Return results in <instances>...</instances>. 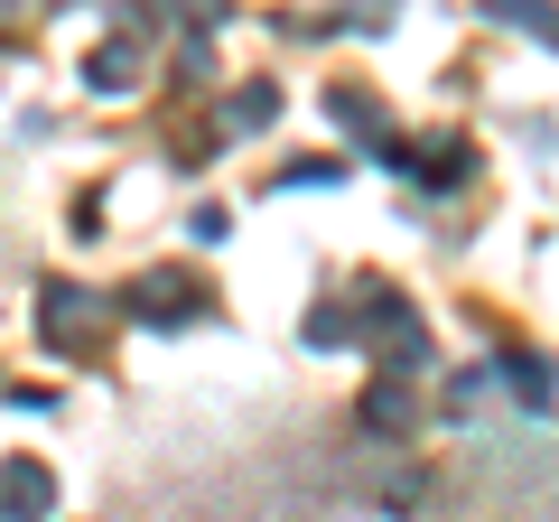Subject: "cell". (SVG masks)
<instances>
[{"mask_svg": "<svg viewBox=\"0 0 559 522\" xmlns=\"http://www.w3.org/2000/svg\"><path fill=\"white\" fill-rule=\"evenodd\" d=\"M112 318V299H94V289H38V336L57 345V355H84V345H94V327Z\"/></svg>", "mask_w": 559, "mask_h": 522, "instance_id": "1", "label": "cell"}, {"mask_svg": "<svg viewBox=\"0 0 559 522\" xmlns=\"http://www.w3.org/2000/svg\"><path fill=\"white\" fill-rule=\"evenodd\" d=\"M47 503H57V485H47L38 458H10V466H0V522H47Z\"/></svg>", "mask_w": 559, "mask_h": 522, "instance_id": "2", "label": "cell"}, {"mask_svg": "<svg viewBox=\"0 0 559 522\" xmlns=\"http://www.w3.org/2000/svg\"><path fill=\"white\" fill-rule=\"evenodd\" d=\"M197 299H205V289H197V281H178V271H150V281L131 289V308H140V318H159V327L197 318Z\"/></svg>", "mask_w": 559, "mask_h": 522, "instance_id": "3", "label": "cell"}, {"mask_svg": "<svg viewBox=\"0 0 559 522\" xmlns=\"http://www.w3.org/2000/svg\"><path fill=\"white\" fill-rule=\"evenodd\" d=\"M485 10H495V20H513V28H532L540 47H559V20L540 10V0H485Z\"/></svg>", "mask_w": 559, "mask_h": 522, "instance_id": "4", "label": "cell"}, {"mask_svg": "<svg viewBox=\"0 0 559 522\" xmlns=\"http://www.w3.org/2000/svg\"><path fill=\"white\" fill-rule=\"evenodd\" d=\"M513 392H522V402H550V373H540V364H522V355H513Z\"/></svg>", "mask_w": 559, "mask_h": 522, "instance_id": "5", "label": "cell"}, {"mask_svg": "<svg viewBox=\"0 0 559 522\" xmlns=\"http://www.w3.org/2000/svg\"><path fill=\"white\" fill-rule=\"evenodd\" d=\"M0 10H10V0H0Z\"/></svg>", "mask_w": 559, "mask_h": 522, "instance_id": "6", "label": "cell"}]
</instances>
